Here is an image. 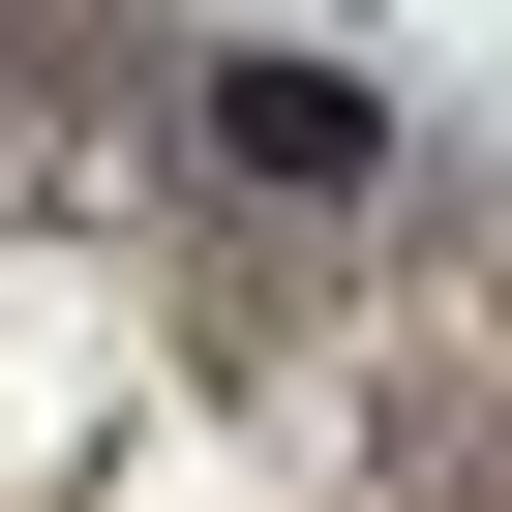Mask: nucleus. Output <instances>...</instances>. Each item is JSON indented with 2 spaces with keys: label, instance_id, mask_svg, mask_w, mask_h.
<instances>
[{
  "label": "nucleus",
  "instance_id": "nucleus-1",
  "mask_svg": "<svg viewBox=\"0 0 512 512\" xmlns=\"http://www.w3.org/2000/svg\"><path fill=\"white\" fill-rule=\"evenodd\" d=\"M181 151H211L241 211H362V181H392V91H362V61H302V31H241V61L181 91Z\"/></svg>",
  "mask_w": 512,
  "mask_h": 512
}]
</instances>
